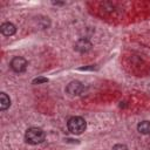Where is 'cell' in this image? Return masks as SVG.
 I'll return each mask as SVG.
<instances>
[{
    "instance_id": "cell-3",
    "label": "cell",
    "mask_w": 150,
    "mask_h": 150,
    "mask_svg": "<svg viewBox=\"0 0 150 150\" xmlns=\"http://www.w3.org/2000/svg\"><path fill=\"white\" fill-rule=\"evenodd\" d=\"M9 66H11L12 70L15 71V73H23L26 70L27 66H28V62L22 56H15V57H13L11 60Z\"/></svg>"
},
{
    "instance_id": "cell-6",
    "label": "cell",
    "mask_w": 150,
    "mask_h": 150,
    "mask_svg": "<svg viewBox=\"0 0 150 150\" xmlns=\"http://www.w3.org/2000/svg\"><path fill=\"white\" fill-rule=\"evenodd\" d=\"M0 30L5 36H11L13 34H15L16 32V27L15 25H13L12 22H4L0 26Z\"/></svg>"
},
{
    "instance_id": "cell-11",
    "label": "cell",
    "mask_w": 150,
    "mask_h": 150,
    "mask_svg": "<svg viewBox=\"0 0 150 150\" xmlns=\"http://www.w3.org/2000/svg\"><path fill=\"white\" fill-rule=\"evenodd\" d=\"M54 5H63V2H53Z\"/></svg>"
},
{
    "instance_id": "cell-5",
    "label": "cell",
    "mask_w": 150,
    "mask_h": 150,
    "mask_svg": "<svg viewBox=\"0 0 150 150\" xmlns=\"http://www.w3.org/2000/svg\"><path fill=\"white\" fill-rule=\"evenodd\" d=\"M91 47H93L91 42L86 38L79 39L74 45V49L76 52H79V53H87V52H89L91 49Z\"/></svg>"
},
{
    "instance_id": "cell-1",
    "label": "cell",
    "mask_w": 150,
    "mask_h": 150,
    "mask_svg": "<svg viewBox=\"0 0 150 150\" xmlns=\"http://www.w3.org/2000/svg\"><path fill=\"white\" fill-rule=\"evenodd\" d=\"M45 138H46L45 131L38 127H32V128L27 129L25 132V141L32 145H36V144L42 143L45 141Z\"/></svg>"
},
{
    "instance_id": "cell-2",
    "label": "cell",
    "mask_w": 150,
    "mask_h": 150,
    "mask_svg": "<svg viewBox=\"0 0 150 150\" xmlns=\"http://www.w3.org/2000/svg\"><path fill=\"white\" fill-rule=\"evenodd\" d=\"M67 127H68V130L74 134V135H80L82 134L86 128H87V122L84 121V118L80 117V116H73L68 120L67 122Z\"/></svg>"
},
{
    "instance_id": "cell-9",
    "label": "cell",
    "mask_w": 150,
    "mask_h": 150,
    "mask_svg": "<svg viewBox=\"0 0 150 150\" xmlns=\"http://www.w3.org/2000/svg\"><path fill=\"white\" fill-rule=\"evenodd\" d=\"M46 82H48V79L47 77H42V76L36 77V79L33 80V84H41V83H46Z\"/></svg>"
},
{
    "instance_id": "cell-8",
    "label": "cell",
    "mask_w": 150,
    "mask_h": 150,
    "mask_svg": "<svg viewBox=\"0 0 150 150\" xmlns=\"http://www.w3.org/2000/svg\"><path fill=\"white\" fill-rule=\"evenodd\" d=\"M137 130L142 135H149L150 134V122L149 121H142L137 124Z\"/></svg>"
},
{
    "instance_id": "cell-10",
    "label": "cell",
    "mask_w": 150,
    "mask_h": 150,
    "mask_svg": "<svg viewBox=\"0 0 150 150\" xmlns=\"http://www.w3.org/2000/svg\"><path fill=\"white\" fill-rule=\"evenodd\" d=\"M112 150H128V148L124 144H116L112 146Z\"/></svg>"
},
{
    "instance_id": "cell-7",
    "label": "cell",
    "mask_w": 150,
    "mask_h": 150,
    "mask_svg": "<svg viewBox=\"0 0 150 150\" xmlns=\"http://www.w3.org/2000/svg\"><path fill=\"white\" fill-rule=\"evenodd\" d=\"M11 107V98L6 93H0V110H6Z\"/></svg>"
},
{
    "instance_id": "cell-4",
    "label": "cell",
    "mask_w": 150,
    "mask_h": 150,
    "mask_svg": "<svg viewBox=\"0 0 150 150\" xmlns=\"http://www.w3.org/2000/svg\"><path fill=\"white\" fill-rule=\"evenodd\" d=\"M83 90H84L83 83L80 82V81H76V80L69 82L67 84V87H66V91L70 96H79V95H81L83 93Z\"/></svg>"
}]
</instances>
